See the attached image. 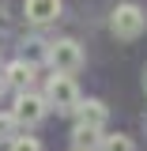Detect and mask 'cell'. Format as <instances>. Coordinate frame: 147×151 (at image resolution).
Listing matches in <instances>:
<instances>
[{"label":"cell","mask_w":147,"mask_h":151,"mask_svg":"<svg viewBox=\"0 0 147 151\" xmlns=\"http://www.w3.org/2000/svg\"><path fill=\"white\" fill-rule=\"evenodd\" d=\"M8 151H45V147H42L38 136H15V140L8 144Z\"/></svg>","instance_id":"cell-9"},{"label":"cell","mask_w":147,"mask_h":151,"mask_svg":"<svg viewBox=\"0 0 147 151\" xmlns=\"http://www.w3.org/2000/svg\"><path fill=\"white\" fill-rule=\"evenodd\" d=\"M143 129H147V110H143Z\"/></svg>","instance_id":"cell-14"},{"label":"cell","mask_w":147,"mask_h":151,"mask_svg":"<svg viewBox=\"0 0 147 151\" xmlns=\"http://www.w3.org/2000/svg\"><path fill=\"white\" fill-rule=\"evenodd\" d=\"M106 121H110V110H106L102 98H87V102L79 98V106H75V125L102 132V129H106Z\"/></svg>","instance_id":"cell-5"},{"label":"cell","mask_w":147,"mask_h":151,"mask_svg":"<svg viewBox=\"0 0 147 151\" xmlns=\"http://www.w3.org/2000/svg\"><path fill=\"white\" fill-rule=\"evenodd\" d=\"M30 79H34V64H27L23 57H19V60H11V64L4 68V87L27 91V87H30Z\"/></svg>","instance_id":"cell-7"},{"label":"cell","mask_w":147,"mask_h":151,"mask_svg":"<svg viewBox=\"0 0 147 151\" xmlns=\"http://www.w3.org/2000/svg\"><path fill=\"white\" fill-rule=\"evenodd\" d=\"M72 136H75V144H79V147H91V144H98V140H102L94 129H83V125H75Z\"/></svg>","instance_id":"cell-12"},{"label":"cell","mask_w":147,"mask_h":151,"mask_svg":"<svg viewBox=\"0 0 147 151\" xmlns=\"http://www.w3.org/2000/svg\"><path fill=\"white\" fill-rule=\"evenodd\" d=\"M23 15L30 23H53V19H60V0H27Z\"/></svg>","instance_id":"cell-6"},{"label":"cell","mask_w":147,"mask_h":151,"mask_svg":"<svg viewBox=\"0 0 147 151\" xmlns=\"http://www.w3.org/2000/svg\"><path fill=\"white\" fill-rule=\"evenodd\" d=\"M75 151H91V147H75Z\"/></svg>","instance_id":"cell-16"},{"label":"cell","mask_w":147,"mask_h":151,"mask_svg":"<svg viewBox=\"0 0 147 151\" xmlns=\"http://www.w3.org/2000/svg\"><path fill=\"white\" fill-rule=\"evenodd\" d=\"M45 53H49V45H45V42H27V45H23V60H27V64L42 60Z\"/></svg>","instance_id":"cell-11"},{"label":"cell","mask_w":147,"mask_h":151,"mask_svg":"<svg viewBox=\"0 0 147 151\" xmlns=\"http://www.w3.org/2000/svg\"><path fill=\"white\" fill-rule=\"evenodd\" d=\"M45 113H49V102H45V94L19 91V98H15V110H11L15 125H27V129H34V125H42V121H45Z\"/></svg>","instance_id":"cell-3"},{"label":"cell","mask_w":147,"mask_h":151,"mask_svg":"<svg viewBox=\"0 0 147 151\" xmlns=\"http://www.w3.org/2000/svg\"><path fill=\"white\" fill-rule=\"evenodd\" d=\"M45 102H49V110H57V113H75V106H79V87H75V79L68 72H53L49 83H45Z\"/></svg>","instance_id":"cell-1"},{"label":"cell","mask_w":147,"mask_h":151,"mask_svg":"<svg viewBox=\"0 0 147 151\" xmlns=\"http://www.w3.org/2000/svg\"><path fill=\"white\" fill-rule=\"evenodd\" d=\"M15 117H11V110L8 113H0V144H11V140H15Z\"/></svg>","instance_id":"cell-10"},{"label":"cell","mask_w":147,"mask_h":151,"mask_svg":"<svg viewBox=\"0 0 147 151\" xmlns=\"http://www.w3.org/2000/svg\"><path fill=\"white\" fill-rule=\"evenodd\" d=\"M143 12L136 8V4H121V8H113V15H110V30L117 38H140L143 34Z\"/></svg>","instance_id":"cell-4"},{"label":"cell","mask_w":147,"mask_h":151,"mask_svg":"<svg viewBox=\"0 0 147 151\" xmlns=\"http://www.w3.org/2000/svg\"><path fill=\"white\" fill-rule=\"evenodd\" d=\"M0 94H4V79H0Z\"/></svg>","instance_id":"cell-15"},{"label":"cell","mask_w":147,"mask_h":151,"mask_svg":"<svg viewBox=\"0 0 147 151\" xmlns=\"http://www.w3.org/2000/svg\"><path fill=\"white\" fill-rule=\"evenodd\" d=\"M143 91H147V72H143Z\"/></svg>","instance_id":"cell-13"},{"label":"cell","mask_w":147,"mask_h":151,"mask_svg":"<svg viewBox=\"0 0 147 151\" xmlns=\"http://www.w3.org/2000/svg\"><path fill=\"white\" fill-rule=\"evenodd\" d=\"M45 60L53 64V72L75 76L79 68H83V45H79V42H72V38H60V42H53V45H49Z\"/></svg>","instance_id":"cell-2"},{"label":"cell","mask_w":147,"mask_h":151,"mask_svg":"<svg viewBox=\"0 0 147 151\" xmlns=\"http://www.w3.org/2000/svg\"><path fill=\"white\" fill-rule=\"evenodd\" d=\"M98 144H102V151H136L132 136H125V132H110V136H102Z\"/></svg>","instance_id":"cell-8"}]
</instances>
